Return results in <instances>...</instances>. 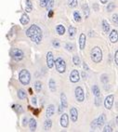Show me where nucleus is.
Masks as SVG:
<instances>
[{"label":"nucleus","instance_id":"1","mask_svg":"<svg viewBox=\"0 0 118 132\" xmlns=\"http://www.w3.org/2000/svg\"><path fill=\"white\" fill-rule=\"evenodd\" d=\"M26 35L33 42L36 43V44H39L43 37L42 31L37 25H32L28 30L26 31Z\"/></svg>","mask_w":118,"mask_h":132},{"label":"nucleus","instance_id":"2","mask_svg":"<svg viewBox=\"0 0 118 132\" xmlns=\"http://www.w3.org/2000/svg\"><path fill=\"white\" fill-rule=\"evenodd\" d=\"M91 60L96 63L100 62L102 60V51L100 47H95L91 50Z\"/></svg>","mask_w":118,"mask_h":132},{"label":"nucleus","instance_id":"3","mask_svg":"<svg viewBox=\"0 0 118 132\" xmlns=\"http://www.w3.org/2000/svg\"><path fill=\"white\" fill-rule=\"evenodd\" d=\"M19 79L22 85H28L31 80V76H30L28 70H25V69L21 70L19 73Z\"/></svg>","mask_w":118,"mask_h":132},{"label":"nucleus","instance_id":"4","mask_svg":"<svg viewBox=\"0 0 118 132\" xmlns=\"http://www.w3.org/2000/svg\"><path fill=\"white\" fill-rule=\"evenodd\" d=\"M55 65H56L57 71L61 73H64L65 70H66V63H65L64 60L62 59V58H58V59L56 60V61H55Z\"/></svg>","mask_w":118,"mask_h":132},{"label":"nucleus","instance_id":"5","mask_svg":"<svg viewBox=\"0 0 118 132\" xmlns=\"http://www.w3.org/2000/svg\"><path fill=\"white\" fill-rule=\"evenodd\" d=\"M10 55L17 61L23 59V52H22V50H19V48H12L10 50Z\"/></svg>","mask_w":118,"mask_h":132},{"label":"nucleus","instance_id":"6","mask_svg":"<svg viewBox=\"0 0 118 132\" xmlns=\"http://www.w3.org/2000/svg\"><path fill=\"white\" fill-rule=\"evenodd\" d=\"M75 98L77 100V102H84L85 100V94H84V90L82 89V87H77L75 88Z\"/></svg>","mask_w":118,"mask_h":132},{"label":"nucleus","instance_id":"7","mask_svg":"<svg viewBox=\"0 0 118 132\" xmlns=\"http://www.w3.org/2000/svg\"><path fill=\"white\" fill-rule=\"evenodd\" d=\"M113 100H114V96L113 95H109V96L106 97V99L104 101V106H105V108L110 110L113 107Z\"/></svg>","mask_w":118,"mask_h":132},{"label":"nucleus","instance_id":"8","mask_svg":"<svg viewBox=\"0 0 118 132\" xmlns=\"http://www.w3.org/2000/svg\"><path fill=\"white\" fill-rule=\"evenodd\" d=\"M55 61H54V57H53V54L52 52H48L47 54V65L49 69H51L54 65Z\"/></svg>","mask_w":118,"mask_h":132},{"label":"nucleus","instance_id":"9","mask_svg":"<svg viewBox=\"0 0 118 132\" xmlns=\"http://www.w3.org/2000/svg\"><path fill=\"white\" fill-rule=\"evenodd\" d=\"M79 79H80V75H79L78 71L77 70H73L71 75H70V80H71V82L76 83L79 81Z\"/></svg>","mask_w":118,"mask_h":132},{"label":"nucleus","instance_id":"10","mask_svg":"<svg viewBox=\"0 0 118 132\" xmlns=\"http://www.w3.org/2000/svg\"><path fill=\"white\" fill-rule=\"evenodd\" d=\"M69 125V117L66 113H63L61 116V126L62 127H67Z\"/></svg>","mask_w":118,"mask_h":132},{"label":"nucleus","instance_id":"11","mask_svg":"<svg viewBox=\"0 0 118 132\" xmlns=\"http://www.w3.org/2000/svg\"><path fill=\"white\" fill-rule=\"evenodd\" d=\"M109 38L111 40L112 43H116L118 41V32L115 30H113L110 33V36H109Z\"/></svg>","mask_w":118,"mask_h":132},{"label":"nucleus","instance_id":"12","mask_svg":"<svg viewBox=\"0 0 118 132\" xmlns=\"http://www.w3.org/2000/svg\"><path fill=\"white\" fill-rule=\"evenodd\" d=\"M54 112H55V106L53 104H50L48 105V107L47 108V111H46V116L47 117H50L54 114Z\"/></svg>","mask_w":118,"mask_h":132},{"label":"nucleus","instance_id":"13","mask_svg":"<svg viewBox=\"0 0 118 132\" xmlns=\"http://www.w3.org/2000/svg\"><path fill=\"white\" fill-rule=\"evenodd\" d=\"M70 113H71V119L73 122H76L78 118V112L75 108H72L71 111H70Z\"/></svg>","mask_w":118,"mask_h":132},{"label":"nucleus","instance_id":"14","mask_svg":"<svg viewBox=\"0 0 118 132\" xmlns=\"http://www.w3.org/2000/svg\"><path fill=\"white\" fill-rule=\"evenodd\" d=\"M86 46V35L85 34H81L80 37H79V47L81 50H84Z\"/></svg>","mask_w":118,"mask_h":132},{"label":"nucleus","instance_id":"15","mask_svg":"<svg viewBox=\"0 0 118 132\" xmlns=\"http://www.w3.org/2000/svg\"><path fill=\"white\" fill-rule=\"evenodd\" d=\"M102 29H103L104 33L105 34L110 33V25H109L108 21H105V20L102 21Z\"/></svg>","mask_w":118,"mask_h":132},{"label":"nucleus","instance_id":"16","mask_svg":"<svg viewBox=\"0 0 118 132\" xmlns=\"http://www.w3.org/2000/svg\"><path fill=\"white\" fill-rule=\"evenodd\" d=\"M61 102H62V106L63 107V108H66V107L68 106L66 96H65L64 93H62V94H61Z\"/></svg>","mask_w":118,"mask_h":132},{"label":"nucleus","instance_id":"17","mask_svg":"<svg viewBox=\"0 0 118 132\" xmlns=\"http://www.w3.org/2000/svg\"><path fill=\"white\" fill-rule=\"evenodd\" d=\"M29 21H30V19H29L28 15L26 14V13H24L22 16H21V24H23V25H26V24L29 23Z\"/></svg>","mask_w":118,"mask_h":132},{"label":"nucleus","instance_id":"18","mask_svg":"<svg viewBox=\"0 0 118 132\" xmlns=\"http://www.w3.org/2000/svg\"><path fill=\"white\" fill-rule=\"evenodd\" d=\"M29 127H30V130L31 131H35L36 129V121L32 118L30 119V122H29Z\"/></svg>","mask_w":118,"mask_h":132},{"label":"nucleus","instance_id":"19","mask_svg":"<svg viewBox=\"0 0 118 132\" xmlns=\"http://www.w3.org/2000/svg\"><path fill=\"white\" fill-rule=\"evenodd\" d=\"M105 119H106V117H105V114H100V116H99V118H98V126L99 127H102V126L104 125V123H105Z\"/></svg>","mask_w":118,"mask_h":132},{"label":"nucleus","instance_id":"20","mask_svg":"<svg viewBox=\"0 0 118 132\" xmlns=\"http://www.w3.org/2000/svg\"><path fill=\"white\" fill-rule=\"evenodd\" d=\"M57 32H58V34H59L60 36H62V35H64V33H65V28H64L63 25H58L56 28Z\"/></svg>","mask_w":118,"mask_h":132},{"label":"nucleus","instance_id":"21","mask_svg":"<svg viewBox=\"0 0 118 132\" xmlns=\"http://www.w3.org/2000/svg\"><path fill=\"white\" fill-rule=\"evenodd\" d=\"M51 126H52V121L51 120H47L45 122V125H44V129L46 130V131H47V130H50L51 129Z\"/></svg>","mask_w":118,"mask_h":132},{"label":"nucleus","instance_id":"22","mask_svg":"<svg viewBox=\"0 0 118 132\" xmlns=\"http://www.w3.org/2000/svg\"><path fill=\"white\" fill-rule=\"evenodd\" d=\"M26 92L25 90L23 89H20L19 91H18V97H19V99L20 100H24L26 98Z\"/></svg>","mask_w":118,"mask_h":132},{"label":"nucleus","instance_id":"23","mask_svg":"<svg viewBox=\"0 0 118 132\" xmlns=\"http://www.w3.org/2000/svg\"><path fill=\"white\" fill-rule=\"evenodd\" d=\"M33 10V5H32L31 0H26V12H31Z\"/></svg>","mask_w":118,"mask_h":132},{"label":"nucleus","instance_id":"24","mask_svg":"<svg viewBox=\"0 0 118 132\" xmlns=\"http://www.w3.org/2000/svg\"><path fill=\"white\" fill-rule=\"evenodd\" d=\"M83 12H84V14H85L86 18L89 16V9H88V6L87 4H85V5H83Z\"/></svg>","mask_w":118,"mask_h":132},{"label":"nucleus","instance_id":"25","mask_svg":"<svg viewBox=\"0 0 118 132\" xmlns=\"http://www.w3.org/2000/svg\"><path fill=\"white\" fill-rule=\"evenodd\" d=\"M68 32H69V36L70 37H73V36H75V33H76V29L74 28V27H69V30H68Z\"/></svg>","mask_w":118,"mask_h":132},{"label":"nucleus","instance_id":"26","mask_svg":"<svg viewBox=\"0 0 118 132\" xmlns=\"http://www.w3.org/2000/svg\"><path fill=\"white\" fill-rule=\"evenodd\" d=\"M49 88L52 92L56 91V83L54 82L53 79H50L49 80Z\"/></svg>","mask_w":118,"mask_h":132},{"label":"nucleus","instance_id":"27","mask_svg":"<svg viewBox=\"0 0 118 132\" xmlns=\"http://www.w3.org/2000/svg\"><path fill=\"white\" fill-rule=\"evenodd\" d=\"M73 18H74V21H75L76 22H80L81 21V15L78 11L73 12Z\"/></svg>","mask_w":118,"mask_h":132},{"label":"nucleus","instance_id":"28","mask_svg":"<svg viewBox=\"0 0 118 132\" xmlns=\"http://www.w3.org/2000/svg\"><path fill=\"white\" fill-rule=\"evenodd\" d=\"M92 90H93V93H94L95 96L100 97V92H99V87H98V86H94Z\"/></svg>","mask_w":118,"mask_h":132},{"label":"nucleus","instance_id":"29","mask_svg":"<svg viewBox=\"0 0 118 132\" xmlns=\"http://www.w3.org/2000/svg\"><path fill=\"white\" fill-rule=\"evenodd\" d=\"M35 88H36V92L41 91V88H42V84H41V82H39V81H36V84H35Z\"/></svg>","mask_w":118,"mask_h":132},{"label":"nucleus","instance_id":"30","mask_svg":"<svg viewBox=\"0 0 118 132\" xmlns=\"http://www.w3.org/2000/svg\"><path fill=\"white\" fill-rule=\"evenodd\" d=\"M54 6V0H50L49 2L47 3V10L49 11V10H51V9H52V7Z\"/></svg>","mask_w":118,"mask_h":132},{"label":"nucleus","instance_id":"31","mask_svg":"<svg viewBox=\"0 0 118 132\" xmlns=\"http://www.w3.org/2000/svg\"><path fill=\"white\" fill-rule=\"evenodd\" d=\"M73 63H74V65H79L80 64V58L78 56H74L73 57Z\"/></svg>","mask_w":118,"mask_h":132},{"label":"nucleus","instance_id":"32","mask_svg":"<svg viewBox=\"0 0 118 132\" xmlns=\"http://www.w3.org/2000/svg\"><path fill=\"white\" fill-rule=\"evenodd\" d=\"M69 6L71 7H74L77 6V0H69Z\"/></svg>","mask_w":118,"mask_h":132},{"label":"nucleus","instance_id":"33","mask_svg":"<svg viewBox=\"0 0 118 132\" xmlns=\"http://www.w3.org/2000/svg\"><path fill=\"white\" fill-rule=\"evenodd\" d=\"M112 21L115 25H118V14H113V18H112Z\"/></svg>","mask_w":118,"mask_h":132},{"label":"nucleus","instance_id":"34","mask_svg":"<svg viewBox=\"0 0 118 132\" xmlns=\"http://www.w3.org/2000/svg\"><path fill=\"white\" fill-rule=\"evenodd\" d=\"M49 1H50V0H40V6H41V7H47V3L49 2Z\"/></svg>","mask_w":118,"mask_h":132},{"label":"nucleus","instance_id":"35","mask_svg":"<svg viewBox=\"0 0 118 132\" xmlns=\"http://www.w3.org/2000/svg\"><path fill=\"white\" fill-rule=\"evenodd\" d=\"M13 108H14L15 110H16V112H18V113H22V112H23V110H22L21 105H14Z\"/></svg>","mask_w":118,"mask_h":132},{"label":"nucleus","instance_id":"36","mask_svg":"<svg viewBox=\"0 0 118 132\" xmlns=\"http://www.w3.org/2000/svg\"><path fill=\"white\" fill-rule=\"evenodd\" d=\"M114 7H115L114 4H113V3H110L108 5V7H107V10H108V11H113Z\"/></svg>","mask_w":118,"mask_h":132},{"label":"nucleus","instance_id":"37","mask_svg":"<svg viewBox=\"0 0 118 132\" xmlns=\"http://www.w3.org/2000/svg\"><path fill=\"white\" fill-rule=\"evenodd\" d=\"M98 127H99V126H98V119H95V120H93L92 123H91V127H92L93 129H95V128Z\"/></svg>","mask_w":118,"mask_h":132},{"label":"nucleus","instance_id":"38","mask_svg":"<svg viewBox=\"0 0 118 132\" xmlns=\"http://www.w3.org/2000/svg\"><path fill=\"white\" fill-rule=\"evenodd\" d=\"M73 47H74V46L73 44H66V50H69V51L73 50Z\"/></svg>","mask_w":118,"mask_h":132},{"label":"nucleus","instance_id":"39","mask_svg":"<svg viewBox=\"0 0 118 132\" xmlns=\"http://www.w3.org/2000/svg\"><path fill=\"white\" fill-rule=\"evenodd\" d=\"M52 45L54 47H60V42L58 40H54L52 43Z\"/></svg>","mask_w":118,"mask_h":132},{"label":"nucleus","instance_id":"40","mask_svg":"<svg viewBox=\"0 0 118 132\" xmlns=\"http://www.w3.org/2000/svg\"><path fill=\"white\" fill-rule=\"evenodd\" d=\"M103 131H104V132H107V131H109V132H112V131H113V129H112V127H110V126H106V127H104Z\"/></svg>","mask_w":118,"mask_h":132},{"label":"nucleus","instance_id":"41","mask_svg":"<svg viewBox=\"0 0 118 132\" xmlns=\"http://www.w3.org/2000/svg\"><path fill=\"white\" fill-rule=\"evenodd\" d=\"M114 60H115V63L118 65V50L115 52V55H114Z\"/></svg>","mask_w":118,"mask_h":132},{"label":"nucleus","instance_id":"42","mask_svg":"<svg viewBox=\"0 0 118 132\" xmlns=\"http://www.w3.org/2000/svg\"><path fill=\"white\" fill-rule=\"evenodd\" d=\"M32 103H33L35 106L36 105V97H33V98H32Z\"/></svg>","mask_w":118,"mask_h":132},{"label":"nucleus","instance_id":"43","mask_svg":"<svg viewBox=\"0 0 118 132\" xmlns=\"http://www.w3.org/2000/svg\"><path fill=\"white\" fill-rule=\"evenodd\" d=\"M52 15H53V11H52V10H49V13H48V17H49V18H51Z\"/></svg>","mask_w":118,"mask_h":132},{"label":"nucleus","instance_id":"44","mask_svg":"<svg viewBox=\"0 0 118 132\" xmlns=\"http://www.w3.org/2000/svg\"><path fill=\"white\" fill-rule=\"evenodd\" d=\"M100 1V3H102V4H106L107 2H108V0H99Z\"/></svg>","mask_w":118,"mask_h":132},{"label":"nucleus","instance_id":"45","mask_svg":"<svg viewBox=\"0 0 118 132\" xmlns=\"http://www.w3.org/2000/svg\"><path fill=\"white\" fill-rule=\"evenodd\" d=\"M84 68H85L86 70H87V65L86 63H84Z\"/></svg>","mask_w":118,"mask_h":132},{"label":"nucleus","instance_id":"46","mask_svg":"<svg viewBox=\"0 0 118 132\" xmlns=\"http://www.w3.org/2000/svg\"><path fill=\"white\" fill-rule=\"evenodd\" d=\"M116 123H117V125H118V116L116 117Z\"/></svg>","mask_w":118,"mask_h":132}]
</instances>
